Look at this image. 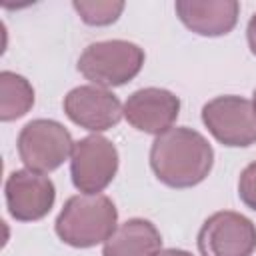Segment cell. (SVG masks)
Listing matches in <instances>:
<instances>
[{"label": "cell", "instance_id": "cell-7", "mask_svg": "<svg viewBox=\"0 0 256 256\" xmlns=\"http://www.w3.org/2000/svg\"><path fill=\"white\" fill-rule=\"evenodd\" d=\"M200 256H252L256 250V224L234 210L214 212L198 230Z\"/></svg>", "mask_w": 256, "mask_h": 256}, {"label": "cell", "instance_id": "cell-14", "mask_svg": "<svg viewBox=\"0 0 256 256\" xmlns=\"http://www.w3.org/2000/svg\"><path fill=\"white\" fill-rule=\"evenodd\" d=\"M74 10L82 18L84 24L88 26H108L114 24L122 10L124 2L122 0H74L72 2Z\"/></svg>", "mask_w": 256, "mask_h": 256}, {"label": "cell", "instance_id": "cell-4", "mask_svg": "<svg viewBox=\"0 0 256 256\" xmlns=\"http://www.w3.org/2000/svg\"><path fill=\"white\" fill-rule=\"evenodd\" d=\"M18 156L28 170L48 174L72 154L74 140L68 128L52 118H36L24 124L18 134Z\"/></svg>", "mask_w": 256, "mask_h": 256}, {"label": "cell", "instance_id": "cell-16", "mask_svg": "<svg viewBox=\"0 0 256 256\" xmlns=\"http://www.w3.org/2000/svg\"><path fill=\"white\" fill-rule=\"evenodd\" d=\"M246 40H248V48L250 52L256 56V12L250 16L248 26H246Z\"/></svg>", "mask_w": 256, "mask_h": 256}, {"label": "cell", "instance_id": "cell-3", "mask_svg": "<svg viewBox=\"0 0 256 256\" xmlns=\"http://www.w3.org/2000/svg\"><path fill=\"white\" fill-rule=\"evenodd\" d=\"M146 60L144 48L128 40H100L84 48L78 58V72L94 86L114 88L134 80Z\"/></svg>", "mask_w": 256, "mask_h": 256}, {"label": "cell", "instance_id": "cell-12", "mask_svg": "<svg viewBox=\"0 0 256 256\" xmlns=\"http://www.w3.org/2000/svg\"><path fill=\"white\" fill-rule=\"evenodd\" d=\"M160 250L162 236L158 228L146 218H130L104 242L102 256H154Z\"/></svg>", "mask_w": 256, "mask_h": 256}, {"label": "cell", "instance_id": "cell-13", "mask_svg": "<svg viewBox=\"0 0 256 256\" xmlns=\"http://www.w3.org/2000/svg\"><path fill=\"white\" fill-rule=\"evenodd\" d=\"M34 106V88L22 74L0 72V120L12 122L22 118Z\"/></svg>", "mask_w": 256, "mask_h": 256}, {"label": "cell", "instance_id": "cell-1", "mask_svg": "<svg viewBox=\"0 0 256 256\" xmlns=\"http://www.w3.org/2000/svg\"><path fill=\"white\" fill-rule=\"evenodd\" d=\"M214 164L210 142L194 128L172 126L150 146V168L170 188H192L206 180Z\"/></svg>", "mask_w": 256, "mask_h": 256}, {"label": "cell", "instance_id": "cell-8", "mask_svg": "<svg viewBox=\"0 0 256 256\" xmlns=\"http://www.w3.org/2000/svg\"><path fill=\"white\" fill-rule=\"evenodd\" d=\"M62 108L76 126L94 134L114 128L124 116V106L118 96L108 88L94 84L72 88L64 96Z\"/></svg>", "mask_w": 256, "mask_h": 256}, {"label": "cell", "instance_id": "cell-9", "mask_svg": "<svg viewBox=\"0 0 256 256\" xmlns=\"http://www.w3.org/2000/svg\"><path fill=\"white\" fill-rule=\"evenodd\" d=\"M4 198L10 216L18 222L42 220L56 202L54 182L34 170H14L6 178Z\"/></svg>", "mask_w": 256, "mask_h": 256}, {"label": "cell", "instance_id": "cell-15", "mask_svg": "<svg viewBox=\"0 0 256 256\" xmlns=\"http://www.w3.org/2000/svg\"><path fill=\"white\" fill-rule=\"evenodd\" d=\"M238 196L240 200L256 212V162H250L238 178Z\"/></svg>", "mask_w": 256, "mask_h": 256}, {"label": "cell", "instance_id": "cell-6", "mask_svg": "<svg viewBox=\"0 0 256 256\" xmlns=\"http://www.w3.org/2000/svg\"><path fill=\"white\" fill-rule=\"evenodd\" d=\"M202 122L208 132L228 148H246L256 144V114L252 102L224 94L202 106Z\"/></svg>", "mask_w": 256, "mask_h": 256}, {"label": "cell", "instance_id": "cell-2", "mask_svg": "<svg viewBox=\"0 0 256 256\" xmlns=\"http://www.w3.org/2000/svg\"><path fill=\"white\" fill-rule=\"evenodd\" d=\"M118 228V210L106 194L70 196L56 216L58 238L72 248H92L104 244Z\"/></svg>", "mask_w": 256, "mask_h": 256}, {"label": "cell", "instance_id": "cell-18", "mask_svg": "<svg viewBox=\"0 0 256 256\" xmlns=\"http://www.w3.org/2000/svg\"><path fill=\"white\" fill-rule=\"evenodd\" d=\"M252 108H254V114H256V88H254V94H252Z\"/></svg>", "mask_w": 256, "mask_h": 256}, {"label": "cell", "instance_id": "cell-11", "mask_svg": "<svg viewBox=\"0 0 256 256\" xmlns=\"http://www.w3.org/2000/svg\"><path fill=\"white\" fill-rule=\"evenodd\" d=\"M180 22L198 36H224L234 30L240 14L236 0H176Z\"/></svg>", "mask_w": 256, "mask_h": 256}, {"label": "cell", "instance_id": "cell-10", "mask_svg": "<svg viewBox=\"0 0 256 256\" xmlns=\"http://www.w3.org/2000/svg\"><path fill=\"white\" fill-rule=\"evenodd\" d=\"M180 114V98L158 86L134 90L124 102L126 122L144 134H162L172 128Z\"/></svg>", "mask_w": 256, "mask_h": 256}, {"label": "cell", "instance_id": "cell-5", "mask_svg": "<svg viewBox=\"0 0 256 256\" xmlns=\"http://www.w3.org/2000/svg\"><path fill=\"white\" fill-rule=\"evenodd\" d=\"M120 156L112 140L90 134L74 142L70 154V178L82 194H100L118 172Z\"/></svg>", "mask_w": 256, "mask_h": 256}, {"label": "cell", "instance_id": "cell-17", "mask_svg": "<svg viewBox=\"0 0 256 256\" xmlns=\"http://www.w3.org/2000/svg\"><path fill=\"white\" fill-rule=\"evenodd\" d=\"M154 256H194V254L188 250H182V248H162Z\"/></svg>", "mask_w": 256, "mask_h": 256}]
</instances>
